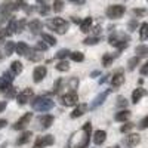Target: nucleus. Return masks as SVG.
<instances>
[{
	"label": "nucleus",
	"mask_w": 148,
	"mask_h": 148,
	"mask_svg": "<svg viewBox=\"0 0 148 148\" xmlns=\"http://www.w3.org/2000/svg\"><path fill=\"white\" fill-rule=\"evenodd\" d=\"M90 132H92V125L89 121L84 123L79 132L73 133V136L68 141V148H88L90 141Z\"/></svg>",
	"instance_id": "1"
},
{
	"label": "nucleus",
	"mask_w": 148,
	"mask_h": 148,
	"mask_svg": "<svg viewBox=\"0 0 148 148\" xmlns=\"http://www.w3.org/2000/svg\"><path fill=\"white\" fill-rule=\"evenodd\" d=\"M53 101L51 99V98H46V96H37L34 101H31V107L33 110L36 111H42V113H45V111H49L51 108H53Z\"/></svg>",
	"instance_id": "2"
},
{
	"label": "nucleus",
	"mask_w": 148,
	"mask_h": 148,
	"mask_svg": "<svg viewBox=\"0 0 148 148\" xmlns=\"http://www.w3.org/2000/svg\"><path fill=\"white\" fill-rule=\"evenodd\" d=\"M46 25L51 30H53L55 33H58V34H65L68 31L70 24L65 19H62V18H53V19H49L46 22Z\"/></svg>",
	"instance_id": "3"
},
{
	"label": "nucleus",
	"mask_w": 148,
	"mask_h": 148,
	"mask_svg": "<svg viewBox=\"0 0 148 148\" xmlns=\"http://www.w3.org/2000/svg\"><path fill=\"white\" fill-rule=\"evenodd\" d=\"M59 101L64 107H74V105H79V96L76 92H68L61 96Z\"/></svg>",
	"instance_id": "4"
},
{
	"label": "nucleus",
	"mask_w": 148,
	"mask_h": 148,
	"mask_svg": "<svg viewBox=\"0 0 148 148\" xmlns=\"http://www.w3.org/2000/svg\"><path fill=\"white\" fill-rule=\"evenodd\" d=\"M125 6H121V5H113V6H108L107 10H105V15L111 19H117L120 18L123 14H125Z\"/></svg>",
	"instance_id": "5"
},
{
	"label": "nucleus",
	"mask_w": 148,
	"mask_h": 148,
	"mask_svg": "<svg viewBox=\"0 0 148 148\" xmlns=\"http://www.w3.org/2000/svg\"><path fill=\"white\" fill-rule=\"evenodd\" d=\"M53 142H55L53 135H45V136H40V138H37V139H36L33 148H45V147L52 145Z\"/></svg>",
	"instance_id": "6"
},
{
	"label": "nucleus",
	"mask_w": 148,
	"mask_h": 148,
	"mask_svg": "<svg viewBox=\"0 0 148 148\" xmlns=\"http://www.w3.org/2000/svg\"><path fill=\"white\" fill-rule=\"evenodd\" d=\"M111 90H113V89H107V90H104L102 93H99V95H98L95 99L92 101V104L89 105V108H90V110H95V108H98L99 105H102V104L105 102V99L108 98V95L111 93Z\"/></svg>",
	"instance_id": "7"
},
{
	"label": "nucleus",
	"mask_w": 148,
	"mask_h": 148,
	"mask_svg": "<svg viewBox=\"0 0 148 148\" xmlns=\"http://www.w3.org/2000/svg\"><path fill=\"white\" fill-rule=\"evenodd\" d=\"M33 95H34V92H33V89H24V90H21L19 93H18V96H16V99H18V104L19 105H24V104H27L31 98H33Z\"/></svg>",
	"instance_id": "8"
},
{
	"label": "nucleus",
	"mask_w": 148,
	"mask_h": 148,
	"mask_svg": "<svg viewBox=\"0 0 148 148\" xmlns=\"http://www.w3.org/2000/svg\"><path fill=\"white\" fill-rule=\"evenodd\" d=\"M46 73H47L46 67H43V65L36 67V68H34V71H33V80H34L36 83H40V82L46 77Z\"/></svg>",
	"instance_id": "9"
},
{
	"label": "nucleus",
	"mask_w": 148,
	"mask_h": 148,
	"mask_svg": "<svg viewBox=\"0 0 148 148\" xmlns=\"http://www.w3.org/2000/svg\"><path fill=\"white\" fill-rule=\"evenodd\" d=\"M31 117H33V114H31V113L24 114V116H22L16 123H15V125H14V129H15V130H21V129H24V127H25V126L28 125V123H30Z\"/></svg>",
	"instance_id": "10"
},
{
	"label": "nucleus",
	"mask_w": 148,
	"mask_h": 148,
	"mask_svg": "<svg viewBox=\"0 0 148 148\" xmlns=\"http://www.w3.org/2000/svg\"><path fill=\"white\" fill-rule=\"evenodd\" d=\"M123 83H125V74H123L121 71H119V73H116L113 76V79H111V88L117 89Z\"/></svg>",
	"instance_id": "11"
},
{
	"label": "nucleus",
	"mask_w": 148,
	"mask_h": 148,
	"mask_svg": "<svg viewBox=\"0 0 148 148\" xmlns=\"http://www.w3.org/2000/svg\"><path fill=\"white\" fill-rule=\"evenodd\" d=\"M27 58H28V61H31V62H39V61L43 58V53H42V51L34 47V49H30L28 51Z\"/></svg>",
	"instance_id": "12"
},
{
	"label": "nucleus",
	"mask_w": 148,
	"mask_h": 148,
	"mask_svg": "<svg viewBox=\"0 0 148 148\" xmlns=\"http://www.w3.org/2000/svg\"><path fill=\"white\" fill-rule=\"evenodd\" d=\"M39 123H40V127H42V129H49V127L53 125V117L49 116V114L40 116V117H39Z\"/></svg>",
	"instance_id": "13"
},
{
	"label": "nucleus",
	"mask_w": 148,
	"mask_h": 148,
	"mask_svg": "<svg viewBox=\"0 0 148 148\" xmlns=\"http://www.w3.org/2000/svg\"><path fill=\"white\" fill-rule=\"evenodd\" d=\"M139 141H141V136H139L138 133H130V135H127V136L125 138V144H126L127 147H135V145H138Z\"/></svg>",
	"instance_id": "14"
},
{
	"label": "nucleus",
	"mask_w": 148,
	"mask_h": 148,
	"mask_svg": "<svg viewBox=\"0 0 148 148\" xmlns=\"http://www.w3.org/2000/svg\"><path fill=\"white\" fill-rule=\"evenodd\" d=\"M12 10H15V3L10 2V0H6V2H3L2 6H0V12H2V15H9Z\"/></svg>",
	"instance_id": "15"
},
{
	"label": "nucleus",
	"mask_w": 148,
	"mask_h": 148,
	"mask_svg": "<svg viewBox=\"0 0 148 148\" xmlns=\"http://www.w3.org/2000/svg\"><path fill=\"white\" fill-rule=\"evenodd\" d=\"M86 111H88V105L86 104H79L76 108L73 110V113H71V119H77V117H82Z\"/></svg>",
	"instance_id": "16"
},
{
	"label": "nucleus",
	"mask_w": 148,
	"mask_h": 148,
	"mask_svg": "<svg viewBox=\"0 0 148 148\" xmlns=\"http://www.w3.org/2000/svg\"><path fill=\"white\" fill-rule=\"evenodd\" d=\"M28 30L33 34H40L42 33V22L39 19H33L28 22Z\"/></svg>",
	"instance_id": "17"
},
{
	"label": "nucleus",
	"mask_w": 148,
	"mask_h": 148,
	"mask_svg": "<svg viewBox=\"0 0 148 148\" xmlns=\"http://www.w3.org/2000/svg\"><path fill=\"white\" fill-rule=\"evenodd\" d=\"M105 139H107V132H105V130H96V132L93 133V142H95L96 145L104 144Z\"/></svg>",
	"instance_id": "18"
},
{
	"label": "nucleus",
	"mask_w": 148,
	"mask_h": 148,
	"mask_svg": "<svg viewBox=\"0 0 148 148\" xmlns=\"http://www.w3.org/2000/svg\"><path fill=\"white\" fill-rule=\"evenodd\" d=\"M14 76H15V74L12 73V71H6V73H3L2 79H0V86L12 84V82H14Z\"/></svg>",
	"instance_id": "19"
},
{
	"label": "nucleus",
	"mask_w": 148,
	"mask_h": 148,
	"mask_svg": "<svg viewBox=\"0 0 148 148\" xmlns=\"http://www.w3.org/2000/svg\"><path fill=\"white\" fill-rule=\"evenodd\" d=\"M28 51H30V47L25 45V43H18L16 46H15V52L19 55V56H24V55H25L27 56V53H28Z\"/></svg>",
	"instance_id": "20"
},
{
	"label": "nucleus",
	"mask_w": 148,
	"mask_h": 148,
	"mask_svg": "<svg viewBox=\"0 0 148 148\" xmlns=\"http://www.w3.org/2000/svg\"><path fill=\"white\" fill-rule=\"evenodd\" d=\"M92 28V18H84L80 24V31L82 33H89Z\"/></svg>",
	"instance_id": "21"
},
{
	"label": "nucleus",
	"mask_w": 148,
	"mask_h": 148,
	"mask_svg": "<svg viewBox=\"0 0 148 148\" xmlns=\"http://www.w3.org/2000/svg\"><path fill=\"white\" fill-rule=\"evenodd\" d=\"M145 95V90L142 89V88H138V89H135L133 90V93H132V102L133 104H136L139 99H141V98Z\"/></svg>",
	"instance_id": "22"
},
{
	"label": "nucleus",
	"mask_w": 148,
	"mask_h": 148,
	"mask_svg": "<svg viewBox=\"0 0 148 148\" xmlns=\"http://www.w3.org/2000/svg\"><path fill=\"white\" fill-rule=\"evenodd\" d=\"M31 136H33V133H31V132H24L21 136L18 138L16 145H24V144H27V142L31 139Z\"/></svg>",
	"instance_id": "23"
},
{
	"label": "nucleus",
	"mask_w": 148,
	"mask_h": 148,
	"mask_svg": "<svg viewBox=\"0 0 148 148\" xmlns=\"http://www.w3.org/2000/svg\"><path fill=\"white\" fill-rule=\"evenodd\" d=\"M129 117H130V111H127V110H121L120 113L116 114V120L117 121H127Z\"/></svg>",
	"instance_id": "24"
},
{
	"label": "nucleus",
	"mask_w": 148,
	"mask_h": 148,
	"mask_svg": "<svg viewBox=\"0 0 148 148\" xmlns=\"http://www.w3.org/2000/svg\"><path fill=\"white\" fill-rule=\"evenodd\" d=\"M10 71L15 74V76H18V74L22 73V64L19 62V61H14V62L10 64Z\"/></svg>",
	"instance_id": "25"
},
{
	"label": "nucleus",
	"mask_w": 148,
	"mask_h": 148,
	"mask_svg": "<svg viewBox=\"0 0 148 148\" xmlns=\"http://www.w3.org/2000/svg\"><path fill=\"white\" fill-rule=\"evenodd\" d=\"M139 39L141 40L148 39V22L141 24V27H139Z\"/></svg>",
	"instance_id": "26"
},
{
	"label": "nucleus",
	"mask_w": 148,
	"mask_h": 148,
	"mask_svg": "<svg viewBox=\"0 0 148 148\" xmlns=\"http://www.w3.org/2000/svg\"><path fill=\"white\" fill-rule=\"evenodd\" d=\"M42 40L46 42V45H49V46H55L56 45V39H55V37L51 36V34H46V33L42 34Z\"/></svg>",
	"instance_id": "27"
},
{
	"label": "nucleus",
	"mask_w": 148,
	"mask_h": 148,
	"mask_svg": "<svg viewBox=\"0 0 148 148\" xmlns=\"http://www.w3.org/2000/svg\"><path fill=\"white\" fill-rule=\"evenodd\" d=\"M135 52H136V56H147L148 55V46H145V45H139V46H136V49H135Z\"/></svg>",
	"instance_id": "28"
},
{
	"label": "nucleus",
	"mask_w": 148,
	"mask_h": 148,
	"mask_svg": "<svg viewBox=\"0 0 148 148\" xmlns=\"http://www.w3.org/2000/svg\"><path fill=\"white\" fill-rule=\"evenodd\" d=\"M15 46H16V45H15L14 42H6V45H5V53H6V56H9V55L14 53Z\"/></svg>",
	"instance_id": "29"
},
{
	"label": "nucleus",
	"mask_w": 148,
	"mask_h": 148,
	"mask_svg": "<svg viewBox=\"0 0 148 148\" xmlns=\"http://www.w3.org/2000/svg\"><path fill=\"white\" fill-rule=\"evenodd\" d=\"M116 56H119V53H116V55H108V53H107V55H104V56H102V64H104L105 67H108V65L114 61V58H116Z\"/></svg>",
	"instance_id": "30"
},
{
	"label": "nucleus",
	"mask_w": 148,
	"mask_h": 148,
	"mask_svg": "<svg viewBox=\"0 0 148 148\" xmlns=\"http://www.w3.org/2000/svg\"><path fill=\"white\" fill-rule=\"evenodd\" d=\"M138 64H139V56H133V58H130L127 61V68L129 70H135Z\"/></svg>",
	"instance_id": "31"
},
{
	"label": "nucleus",
	"mask_w": 148,
	"mask_h": 148,
	"mask_svg": "<svg viewBox=\"0 0 148 148\" xmlns=\"http://www.w3.org/2000/svg\"><path fill=\"white\" fill-rule=\"evenodd\" d=\"M9 33H18V21L16 19H10L9 21V25H8Z\"/></svg>",
	"instance_id": "32"
},
{
	"label": "nucleus",
	"mask_w": 148,
	"mask_h": 148,
	"mask_svg": "<svg viewBox=\"0 0 148 148\" xmlns=\"http://www.w3.org/2000/svg\"><path fill=\"white\" fill-rule=\"evenodd\" d=\"M71 59L74 61V62H82V61L84 59V55L82 52H71Z\"/></svg>",
	"instance_id": "33"
},
{
	"label": "nucleus",
	"mask_w": 148,
	"mask_h": 148,
	"mask_svg": "<svg viewBox=\"0 0 148 148\" xmlns=\"http://www.w3.org/2000/svg\"><path fill=\"white\" fill-rule=\"evenodd\" d=\"M117 108H121V110H125L127 107V99L126 98H123V96H119L117 98V102H116Z\"/></svg>",
	"instance_id": "34"
},
{
	"label": "nucleus",
	"mask_w": 148,
	"mask_h": 148,
	"mask_svg": "<svg viewBox=\"0 0 148 148\" xmlns=\"http://www.w3.org/2000/svg\"><path fill=\"white\" fill-rule=\"evenodd\" d=\"M70 55H71V52L68 51V49H61V51H58V53H56V58L58 59H65Z\"/></svg>",
	"instance_id": "35"
},
{
	"label": "nucleus",
	"mask_w": 148,
	"mask_h": 148,
	"mask_svg": "<svg viewBox=\"0 0 148 148\" xmlns=\"http://www.w3.org/2000/svg\"><path fill=\"white\" fill-rule=\"evenodd\" d=\"M56 70L58 71H68L70 70V65H68L67 61H61V62L56 64Z\"/></svg>",
	"instance_id": "36"
},
{
	"label": "nucleus",
	"mask_w": 148,
	"mask_h": 148,
	"mask_svg": "<svg viewBox=\"0 0 148 148\" xmlns=\"http://www.w3.org/2000/svg\"><path fill=\"white\" fill-rule=\"evenodd\" d=\"M132 14L136 16V18H141V16H145L147 15V9H142V8H138V9H133Z\"/></svg>",
	"instance_id": "37"
},
{
	"label": "nucleus",
	"mask_w": 148,
	"mask_h": 148,
	"mask_svg": "<svg viewBox=\"0 0 148 148\" xmlns=\"http://www.w3.org/2000/svg\"><path fill=\"white\" fill-rule=\"evenodd\" d=\"M98 42H99V39H98V37H88V39H84V40H83V43H84L86 46H92V45H96Z\"/></svg>",
	"instance_id": "38"
},
{
	"label": "nucleus",
	"mask_w": 148,
	"mask_h": 148,
	"mask_svg": "<svg viewBox=\"0 0 148 148\" xmlns=\"http://www.w3.org/2000/svg\"><path fill=\"white\" fill-rule=\"evenodd\" d=\"M52 8H53L55 12H61V10H62V8H64V2H62V0H55Z\"/></svg>",
	"instance_id": "39"
},
{
	"label": "nucleus",
	"mask_w": 148,
	"mask_h": 148,
	"mask_svg": "<svg viewBox=\"0 0 148 148\" xmlns=\"http://www.w3.org/2000/svg\"><path fill=\"white\" fill-rule=\"evenodd\" d=\"M37 10H39V14L46 15V14H49V10H51V8H49L46 3H43V5H40L39 8H37Z\"/></svg>",
	"instance_id": "40"
},
{
	"label": "nucleus",
	"mask_w": 148,
	"mask_h": 148,
	"mask_svg": "<svg viewBox=\"0 0 148 148\" xmlns=\"http://www.w3.org/2000/svg\"><path fill=\"white\" fill-rule=\"evenodd\" d=\"M133 123H125V125H123L121 127H120V132L121 133H126V132H129V130H132L133 129Z\"/></svg>",
	"instance_id": "41"
},
{
	"label": "nucleus",
	"mask_w": 148,
	"mask_h": 148,
	"mask_svg": "<svg viewBox=\"0 0 148 148\" xmlns=\"http://www.w3.org/2000/svg\"><path fill=\"white\" fill-rule=\"evenodd\" d=\"M77 86H79V80H77L76 77H73V79L70 80V89H71V92H76Z\"/></svg>",
	"instance_id": "42"
},
{
	"label": "nucleus",
	"mask_w": 148,
	"mask_h": 148,
	"mask_svg": "<svg viewBox=\"0 0 148 148\" xmlns=\"http://www.w3.org/2000/svg\"><path fill=\"white\" fill-rule=\"evenodd\" d=\"M47 47H49V45H46L45 42H39V43H37V46H36V49H39V51H42V52L47 51Z\"/></svg>",
	"instance_id": "43"
},
{
	"label": "nucleus",
	"mask_w": 148,
	"mask_h": 148,
	"mask_svg": "<svg viewBox=\"0 0 148 148\" xmlns=\"http://www.w3.org/2000/svg\"><path fill=\"white\" fill-rule=\"evenodd\" d=\"M147 127H148V116L144 117L141 120V123H139V129H147Z\"/></svg>",
	"instance_id": "44"
},
{
	"label": "nucleus",
	"mask_w": 148,
	"mask_h": 148,
	"mask_svg": "<svg viewBox=\"0 0 148 148\" xmlns=\"http://www.w3.org/2000/svg\"><path fill=\"white\" fill-rule=\"evenodd\" d=\"M136 27H138V21H136V19H132V21L129 22V30H130V31H135V30H136Z\"/></svg>",
	"instance_id": "45"
},
{
	"label": "nucleus",
	"mask_w": 148,
	"mask_h": 148,
	"mask_svg": "<svg viewBox=\"0 0 148 148\" xmlns=\"http://www.w3.org/2000/svg\"><path fill=\"white\" fill-rule=\"evenodd\" d=\"M141 74L142 76H148V61L141 67Z\"/></svg>",
	"instance_id": "46"
},
{
	"label": "nucleus",
	"mask_w": 148,
	"mask_h": 148,
	"mask_svg": "<svg viewBox=\"0 0 148 148\" xmlns=\"http://www.w3.org/2000/svg\"><path fill=\"white\" fill-rule=\"evenodd\" d=\"M61 84H62V80H61V79H59V80H56V83L53 84V93L59 90V88H61Z\"/></svg>",
	"instance_id": "47"
},
{
	"label": "nucleus",
	"mask_w": 148,
	"mask_h": 148,
	"mask_svg": "<svg viewBox=\"0 0 148 148\" xmlns=\"http://www.w3.org/2000/svg\"><path fill=\"white\" fill-rule=\"evenodd\" d=\"M8 34H9V31H6V30H0V43L5 40V37H6Z\"/></svg>",
	"instance_id": "48"
},
{
	"label": "nucleus",
	"mask_w": 148,
	"mask_h": 148,
	"mask_svg": "<svg viewBox=\"0 0 148 148\" xmlns=\"http://www.w3.org/2000/svg\"><path fill=\"white\" fill-rule=\"evenodd\" d=\"M24 25H25V21H24V19L18 21V33H21L24 30Z\"/></svg>",
	"instance_id": "49"
},
{
	"label": "nucleus",
	"mask_w": 148,
	"mask_h": 148,
	"mask_svg": "<svg viewBox=\"0 0 148 148\" xmlns=\"http://www.w3.org/2000/svg\"><path fill=\"white\" fill-rule=\"evenodd\" d=\"M5 95H6L8 98H12V96H14V95H15V88H14V86H12V88H10V89H9V90H8Z\"/></svg>",
	"instance_id": "50"
},
{
	"label": "nucleus",
	"mask_w": 148,
	"mask_h": 148,
	"mask_svg": "<svg viewBox=\"0 0 148 148\" xmlns=\"http://www.w3.org/2000/svg\"><path fill=\"white\" fill-rule=\"evenodd\" d=\"M98 76H101V71H98V70H96V71H92V73H90V77H93V79L98 77Z\"/></svg>",
	"instance_id": "51"
},
{
	"label": "nucleus",
	"mask_w": 148,
	"mask_h": 148,
	"mask_svg": "<svg viewBox=\"0 0 148 148\" xmlns=\"http://www.w3.org/2000/svg\"><path fill=\"white\" fill-rule=\"evenodd\" d=\"M101 33V27H95L93 28V34H95V37H98V34Z\"/></svg>",
	"instance_id": "52"
},
{
	"label": "nucleus",
	"mask_w": 148,
	"mask_h": 148,
	"mask_svg": "<svg viewBox=\"0 0 148 148\" xmlns=\"http://www.w3.org/2000/svg\"><path fill=\"white\" fill-rule=\"evenodd\" d=\"M6 125H8V121H6L5 119H2V120H0V129H3Z\"/></svg>",
	"instance_id": "53"
},
{
	"label": "nucleus",
	"mask_w": 148,
	"mask_h": 148,
	"mask_svg": "<svg viewBox=\"0 0 148 148\" xmlns=\"http://www.w3.org/2000/svg\"><path fill=\"white\" fill-rule=\"evenodd\" d=\"M5 108H6V101H2V102H0V113H2Z\"/></svg>",
	"instance_id": "54"
},
{
	"label": "nucleus",
	"mask_w": 148,
	"mask_h": 148,
	"mask_svg": "<svg viewBox=\"0 0 148 148\" xmlns=\"http://www.w3.org/2000/svg\"><path fill=\"white\" fill-rule=\"evenodd\" d=\"M73 22H74V24H82V19H79V18H76V16H73Z\"/></svg>",
	"instance_id": "55"
},
{
	"label": "nucleus",
	"mask_w": 148,
	"mask_h": 148,
	"mask_svg": "<svg viewBox=\"0 0 148 148\" xmlns=\"http://www.w3.org/2000/svg\"><path fill=\"white\" fill-rule=\"evenodd\" d=\"M108 77H111V76H105L104 79H101V80H99V84H102V83H105V82L108 80Z\"/></svg>",
	"instance_id": "56"
},
{
	"label": "nucleus",
	"mask_w": 148,
	"mask_h": 148,
	"mask_svg": "<svg viewBox=\"0 0 148 148\" xmlns=\"http://www.w3.org/2000/svg\"><path fill=\"white\" fill-rule=\"evenodd\" d=\"M71 2H73V3H79V5H82L84 0H71Z\"/></svg>",
	"instance_id": "57"
},
{
	"label": "nucleus",
	"mask_w": 148,
	"mask_h": 148,
	"mask_svg": "<svg viewBox=\"0 0 148 148\" xmlns=\"http://www.w3.org/2000/svg\"><path fill=\"white\" fill-rule=\"evenodd\" d=\"M37 2H39V3H42V5H43V3H46V2H47V0H37Z\"/></svg>",
	"instance_id": "58"
},
{
	"label": "nucleus",
	"mask_w": 148,
	"mask_h": 148,
	"mask_svg": "<svg viewBox=\"0 0 148 148\" xmlns=\"http://www.w3.org/2000/svg\"><path fill=\"white\" fill-rule=\"evenodd\" d=\"M0 59H2V53H0Z\"/></svg>",
	"instance_id": "59"
},
{
	"label": "nucleus",
	"mask_w": 148,
	"mask_h": 148,
	"mask_svg": "<svg viewBox=\"0 0 148 148\" xmlns=\"http://www.w3.org/2000/svg\"><path fill=\"white\" fill-rule=\"evenodd\" d=\"M114 148H120V147H114Z\"/></svg>",
	"instance_id": "60"
}]
</instances>
